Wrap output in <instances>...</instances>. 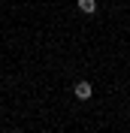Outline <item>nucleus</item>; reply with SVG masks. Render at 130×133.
<instances>
[{
  "label": "nucleus",
  "mask_w": 130,
  "mask_h": 133,
  "mask_svg": "<svg viewBox=\"0 0 130 133\" xmlns=\"http://www.w3.org/2000/svg\"><path fill=\"white\" fill-rule=\"evenodd\" d=\"M73 94H76L79 100H91V94H94V88H91V82H85V79H82V82H76Z\"/></svg>",
  "instance_id": "1"
},
{
  "label": "nucleus",
  "mask_w": 130,
  "mask_h": 133,
  "mask_svg": "<svg viewBox=\"0 0 130 133\" xmlns=\"http://www.w3.org/2000/svg\"><path fill=\"white\" fill-rule=\"evenodd\" d=\"M79 9L85 12V15H91V12L97 9V0H79Z\"/></svg>",
  "instance_id": "2"
},
{
  "label": "nucleus",
  "mask_w": 130,
  "mask_h": 133,
  "mask_svg": "<svg viewBox=\"0 0 130 133\" xmlns=\"http://www.w3.org/2000/svg\"><path fill=\"white\" fill-rule=\"evenodd\" d=\"M9 133H21V130H9Z\"/></svg>",
  "instance_id": "3"
}]
</instances>
